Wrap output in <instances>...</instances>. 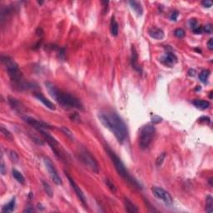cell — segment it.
Listing matches in <instances>:
<instances>
[{
	"instance_id": "6da1fadb",
	"label": "cell",
	"mask_w": 213,
	"mask_h": 213,
	"mask_svg": "<svg viewBox=\"0 0 213 213\" xmlns=\"http://www.w3.org/2000/svg\"><path fill=\"white\" fill-rule=\"evenodd\" d=\"M98 117L105 127L114 134L120 143H122L127 136V130L124 122L118 114L113 111H105L99 113Z\"/></svg>"
},
{
	"instance_id": "7a4b0ae2",
	"label": "cell",
	"mask_w": 213,
	"mask_h": 213,
	"mask_svg": "<svg viewBox=\"0 0 213 213\" xmlns=\"http://www.w3.org/2000/svg\"><path fill=\"white\" fill-rule=\"evenodd\" d=\"M46 88L47 89L49 94L52 98H54L60 105H62L65 108H76V109L83 110V105L81 101L77 98L72 94L62 92L59 90L55 85L52 83L46 82L45 83Z\"/></svg>"
},
{
	"instance_id": "3957f363",
	"label": "cell",
	"mask_w": 213,
	"mask_h": 213,
	"mask_svg": "<svg viewBox=\"0 0 213 213\" xmlns=\"http://www.w3.org/2000/svg\"><path fill=\"white\" fill-rule=\"evenodd\" d=\"M105 149H106V151L108 152V154L109 157L111 158L112 161L113 162L115 168H116L117 172V173L119 174L120 176L122 177H123L126 181L130 182L132 185H133V186H135V187H140V184H139V183L137 182V181L135 180L133 177H131V175L128 173L127 170L126 169L124 164L122 163V161H121V159H120L119 157L117 156V154L115 153L114 151H113V150H111L108 146H105Z\"/></svg>"
},
{
	"instance_id": "277c9868",
	"label": "cell",
	"mask_w": 213,
	"mask_h": 213,
	"mask_svg": "<svg viewBox=\"0 0 213 213\" xmlns=\"http://www.w3.org/2000/svg\"><path fill=\"white\" fill-rule=\"evenodd\" d=\"M1 59H2V62L5 65L9 78L14 83L15 86L22 83L23 74L20 72L17 62L13 58L8 56H2Z\"/></svg>"
},
{
	"instance_id": "5b68a950",
	"label": "cell",
	"mask_w": 213,
	"mask_h": 213,
	"mask_svg": "<svg viewBox=\"0 0 213 213\" xmlns=\"http://www.w3.org/2000/svg\"><path fill=\"white\" fill-rule=\"evenodd\" d=\"M155 133V127L152 125H146L140 132L139 146L142 149H146L151 144Z\"/></svg>"
},
{
	"instance_id": "8992f818",
	"label": "cell",
	"mask_w": 213,
	"mask_h": 213,
	"mask_svg": "<svg viewBox=\"0 0 213 213\" xmlns=\"http://www.w3.org/2000/svg\"><path fill=\"white\" fill-rule=\"evenodd\" d=\"M78 155H79L81 161L84 163L85 166H88L90 170H92L95 173H98L99 166L98 161H96V159L87 149L82 148L79 151Z\"/></svg>"
},
{
	"instance_id": "52a82bcc",
	"label": "cell",
	"mask_w": 213,
	"mask_h": 213,
	"mask_svg": "<svg viewBox=\"0 0 213 213\" xmlns=\"http://www.w3.org/2000/svg\"><path fill=\"white\" fill-rule=\"evenodd\" d=\"M44 164L47 167L48 173L50 175V177L52 178V180L55 184H57L58 186H61L62 185V181L61 179V177L59 176L58 172H57V169L55 168V166L53 165V163L52 161L47 158V157H44Z\"/></svg>"
},
{
	"instance_id": "ba28073f",
	"label": "cell",
	"mask_w": 213,
	"mask_h": 213,
	"mask_svg": "<svg viewBox=\"0 0 213 213\" xmlns=\"http://www.w3.org/2000/svg\"><path fill=\"white\" fill-rule=\"evenodd\" d=\"M151 192L154 197H156L157 199H160L166 204L171 205L173 202V199H172V196L170 195V193L165 191L161 187H153L151 188Z\"/></svg>"
},
{
	"instance_id": "9c48e42d",
	"label": "cell",
	"mask_w": 213,
	"mask_h": 213,
	"mask_svg": "<svg viewBox=\"0 0 213 213\" xmlns=\"http://www.w3.org/2000/svg\"><path fill=\"white\" fill-rule=\"evenodd\" d=\"M23 120L26 122L27 123L33 126L34 128H36L37 130H44V129H51L52 127L50 125L45 123L44 122L40 121V120H37L33 117H28V116H25L23 117Z\"/></svg>"
},
{
	"instance_id": "30bf717a",
	"label": "cell",
	"mask_w": 213,
	"mask_h": 213,
	"mask_svg": "<svg viewBox=\"0 0 213 213\" xmlns=\"http://www.w3.org/2000/svg\"><path fill=\"white\" fill-rule=\"evenodd\" d=\"M66 177L68 179V181H69V183H70V185L72 186L73 187V189L74 190V192L76 193V195L78 196V199L81 201V202L83 203V205L85 207H88V203H87V199H86V197H85V195H84V193L83 192V191L80 189V187H78V184L75 182V181L73 180L72 177H70L68 174L66 173Z\"/></svg>"
},
{
	"instance_id": "8fae6325",
	"label": "cell",
	"mask_w": 213,
	"mask_h": 213,
	"mask_svg": "<svg viewBox=\"0 0 213 213\" xmlns=\"http://www.w3.org/2000/svg\"><path fill=\"white\" fill-rule=\"evenodd\" d=\"M34 97H35L38 101H40L43 104L45 107H47V108H49L50 110H52V111L56 109L55 105L52 103L51 101H49L48 99L46 98L43 95H42L41 93H35L34 94Z\"/></svg>"
},
{
	"instance_id": "7c38bea8",
	"label": "cell",
	"mask_w": 213,
	"mask_h": 213,
	"mask_svg": "<svg viewBox=\"0 0 213 213\" xmlns=\"http://www.w3.org/2000/svg\"><path fill=\"white\" fill-rule=\"evenodd\" d=\"M149 35L152 38H155V39H158V40H161L164 38V32L162 31L160 28H151L149 29L148 31Z\"/></svg>"
},
{
	"instance_id": "4fadbf2b",
	"label": "cell",
	"mask_w": 213,
	"mask_h": 213,
	"mask_svg": "<svg viewBox=\"0 0 213 213\" xmlns=\"http://www.w3.org/2000/svg\"><path fill=\"white\" fill-rule=\"evenodd\" d=\"M162 62L165 63L166 65L168 66H172L174 63H176L177 61V58L175 54H173L172 52H167L164 57H162Z\"/></svg>"
},
{
	"instance_id": "5bb4252c",
	"label": "cell",
	"mask_w": 213,
	"mask_h": 213,
	"mask_svg": "<svg viewBox=\"0 0 213 213\" xmlns=\"http://www.w3.org/2000/svg\"><path fill=\"white\" fill-rule=\"evenodd\" d=\"M124 206L125 209L127 212L131 213H135L138 212V209L136 207L133 203L131 202L128 198H125L124 199Z\"/></svg>"
},
{
	"instance_id": "9a60e30c",
	"label": "cell",
	"mask_w": 213,
	"mask_h": 213,
	"mask_svg": "<svg viewBox=\"0 0 213 213\" xmlns=\"http://www.w3.org/2000/svg\"><path fill=\"white\" fill-rule=\"evenodd\" d=\"M192 104L198 109L201 110H205L209 108L210 103L207 101H205V100H199V99H196V100H193Z\"/></svg>"
},
{
	"instance_id": "2e32d148",
	"label": "cell",
	"mask_w": 213,
	"mask_h": 213,
	"mask_svg": "<svg viewBox=\"0 0 213 213\" xmlns=\"http://www.w3.org/2000/svg\"><path fill=\"white\" fill-rule=\"evenodd\" d=\"M129 4L131 5V8L134 10L138 16H142L143 13V8L142 7V4L139 2L137 1H130Z\"/></svg>"
},
{
	"instance_id": "e0dca14e",
	"label": "cell",
	"mask_w": 213,
	"mask_h": 213,
	"mask_svg": "<svg viewBox=\"0 0 213 213\" xmlns=\"http://www.w3.org/2000/svg\"><path fill=\"white\" fill-rule=\"evenodd\" d=\"M15 204H16L15 197H13L9 202L7 203L6 205L4 206V207L2 208V212L5 213H9L12 212H13V210H14V208H15Z\"/></svg>"
},
{
	"instance_id": "ac0fdd59",
	"label": "cell",
	"mask_w": 213,
	"mask_h": 213,
	"mask_svg": "<svg viewBox=\"0 0 213 213\" xmlns=\"http://www.w3.org/2000/svg\"><path fill=\"white\" fill-rule=\"evenodd\" d=\"M118 23H117V21L115 20L114 17H112L111 19V23H110V30H111V33L113 37H117L118 34Z\"/></svg>"
},
{
	"instance_id": "d6986e66",
	"label": "cell",
	"mask_w": 213,
	"mask_h": 213,
	"mask_svg": "<svg viewBox=\"0 0 213 213\" xmlns=\"http://www.w3.org/2000/svg\"><path fill=\"white\" fill-rule=\"evenodd\" d=\"M8 103L10 104V106L16 111L21 112L23 109V106L19 101H18L17 99L13 98H8Z\"/></svg>"
},
{
	"instance_id": "ffe728a7",
	"label": "cell",
	"mask_w": 213,
	"mask_h": 213,
	"mask_svg": "<svg viewBox=\"0 0 213 213\" xmlns=\"http://www.w3.org/2000/svg\"><path fill=\"white\" fill-rule=\"evenodd\" d=\"M12 174H13V177H14L16 181L18 182H19L20 184H24L25 183V178L23 176V174L20 172H18V170L13 169L12 171Z\"/></svg>"
},
{
	"instance_id": "44dd1931",
	"label": "cell",
	"mask_w": 213,
	"mask_h": 213,
	"mask_svg": "<svg viewBox=\"0 0 213 213\" xmlns=\"http://www.w3.org/2000/svg\"><path fill=\"white\" fill-rule=\"evenodd\" d=\"M132 67L135 68L136 70L137 71H141V68L138 67L137 65V52H136L134 47H132Z\"/></svg>"
},
{
	"instance_id": "7402d4cb",
	"label": "cell",
	"mask_w": 213,
	"mask_h": 213,
	"mask_svg": "<svg viewBox=\"0 0 213 213\" xmlns=\"http://www.w3.org/2000/svg\"><path fill=\"white\" fill-rule=\"evenodd\" d=\"M206 210L207 212H212L213 211V198L212 196L207 197V204H206Z\"/></svg>"
},
{
	"instance_id": "603a6c76",
	"label": "cell",
	"mask_w": 213,
	"mask_h": 213,
	"mask_svg": "<svg viewBox=\"0 0 213 213\" xmlns=\"http://www.w3.org/2000/svg\"><path fill=\"white\" fill-rule=\"evenodd\" d=\"M209 75H210V71L209 70H202L199 74V79L201 80L202 83H207Z\"/></svg>"
},
{
	"instance_id": "cb8c5ba5",
	"label": "cell",
	"mask_w": 213,
	"mask_h": 213,
	"mask_svg": "<svg viewBox=\"0 0 213 213\" xmlns=\"http://www.w3.org/2000/svg\"><path fill=\"white\" fill-rule=\"evenodd\" d=\"M1 132H2V134L9 141L13 140V137L12 135V133H11L8 130L7 128L4 127V126H1Z\"/></svg>"
},
{
	"instance_id": "d4e9b609",
	"label": "cell",
	"mask_w": 213,
	"mask_h": 213,
	"mask_svg": "<svg viewBox=\"0 0 213 213\" xmlns=\"http://www.w3.org/2000/svg\"><path fill=\"white\" fill-rule=\"evenodd\" d=\"M42 186H43L44 191H45V192H46V194H47V196H48L49 197H52L53 192H52V188H51V187L49 186V184H48L47 182L42 181Z\"/></svg>"
},
{
	"instance_id": "484cf974",
	"label": "cell",
	"mask_w": 213,
	"mask_h": 213,
	"mask_svg": "<svg viewBox=\"0 0 213 213\" xmlns=\"http://www.w3.org/2000/svg\"><path fill=\"white\" fill-rule=\"evenodd\" d=\"M166 152H162L161 154H160V156L156 158V166H161V165H162L163 161H164L165 158H166Z\"/></svg>"
},
{
	"instance_id": "4316f807",
	"label": "cell",
	"mask_w": 213,
	"mask_h": 213,
	"mask_svg": "<svg viewBox=\"0 0 213 213\" xmlns=\"http://www.w3.org/2000/svg\"><path fill=\"white\" fill-rule=\"evenodd\" d=\"M105 182H106L107 186L108 187V188H109L113 192H117V188H116L115 185L113 183V182H112L111 180H109V179H106V180H105Z\"/></svg>"
},
{
	"instance_id": "83f0119b",
	"label": "cell",
	"mask_w": 213,
	"mask_h": 213,
	"mask_svg": "<svg viewBox=\"0 0 213 213\" xmlns=\"http://www.w3.org/2000/svg\"><path fill=\"white\" fill-rule=\"evenodd\" d=\"M61 130H62V132H64V133L66 134V135L68 136L69 138H71L72 140H73V139H74V137H73V133H72V132L69 130L68 127H61Z\"/></svg>"
},
{
	"instance_id": "f1b7e54d",
	"label": "cell",
	"mask_w": 213,
	"mask_h": 213,
	"mask_svg": "<svg viewBox=\"0 0 213 213\" xmlns=\"http://www.w3.org/2000/svg\"><path fill=\"white\" fill-rule=\"evenodd\" d=\"M174 34H175V36L177 37V38H182L183 37L185 36V31L182 29V28H177L175 30L174 32Z\"/></svg>"
},
{
	"instance_id": "f546056e",
	"label": "cell",
	"mask_w": 213,
	"mask_h": 213,
	"mask_svg": "<svg viewBox=\"0 0 213 213\" xmlns=\"http://www.w3.org/2000/svg\"><path fill=\"white\" fill-rule=\"evenodd\" d=\"M9 156H10L11 160L13 161V162H18V155L16 153V151H10V152H9Z\"/></svg>"
},
{
	"instance_id": "4dcf8cb0",
	"label": "cell",
	"mask_w": 213,
	"mask_h": 213,
	"mask_svg": "<svg viewBox=\"0 0 213 213\" xmlns=\"http://www.w3.org/2000/svg\"><path fill=\"white\" fill-rule=\"evenodd\" d=\"M202 31L205 32V33H207L208 34L212 33V24L208 23L207 25H205V26L203 27Z\"/></svg>"
},
{
	"instance_id": "1f68e13d",
	"label": "cell",
	"mask_w": 213,
	"mask_h": 213,
	"mask_svg": "<svg viewBox=\"0 0 213 213\" xmlns=\"http://www.w3.org/2000/svg\"><path fill=\"white\" fill-rule=\"evenodd\" d=\"M161 121H162V118H161V117H159V116L154 115V116L151 117V122L153 124H157V123L161 122Z\"/></svg>"
},
{
	"instance_id": "d6a6232c",
	"label": "cell",
	"mask_w": 213,
	"mask_h": 213,
	"mask_svg": "<svg viewBox=\"0 0 213 213\" xmlns=\"http://www.w3.org/2000/svg\"><path fill=\"white\" fill-rule=\"evenodd\" d=\"M31 137H32V139H33V142H35L37 144H38V145H43V144H44V142H42V141L39 137H38L37 136L31 135Z\"/></svg>"
},
{
	"instance_id": "836d02e7",
	"label": "cell",
	"mask_w": 213,
	"mask_h": 213,
	"mask_svg": "<svg viewBox=\"0 0 213 213\" xmlns=\"http://www.w3.org/2000/svg\"><path fill=\"white\" fill-rule=\"evenodd\" d=\"M189 25L191 27V28L192 29H194L196 27H197V21L196 20L195 18H192V19H191V20L189 21Z\"/></svg>"
},
{
	"instance_id": "e575fe53",
	"label": "cell",
	"mask_w": 213,
	"mask_h": 213,
	"mask_svg": "<svg viewBox=\"0 0 213 213\" xmlns=\"http://www.w3.org/2000/svg\"><path fill=\"white\" fill-rule=\"evenodd\" d=\"M177 17H178V12L174 11V12H172V14L170 15V19L172 21H176L177 19Z\"/></svg>"
},
{
	"instance_id": "d590c367",
	"label": "cell",
	"mask_w": 213,
	"mask_h": 213,
	"mask_svg": "<svg viewBox=\"0 0 213 213\" xmlns=\"http://www.w3.org/2000/svg\"><path fill=\"white\" fill-rule=\"evenodd\" d=\"M199 122H206V123H210L211 120H210V117H202L199 118Z\"/></svg>"
},
{
	"instance_id": "8d00e7d4",
	"label": "cell",
	"mask_w": 213,
	"mask_h": 213,
	"mask_svg": "<svg viewBox=\"0 0 213 213\" xmlns=\"http://www.w3.org/2000/svg\"><path fill=\"white\" fill-rule=\"evenodd\" d=\"M0 171H1V174L2 175H4L6 172L5 170V165H4V161H1V166H0Z\"/></svg>"
},
{
	"instance_id": "74e56055",
	"label": "cell",
	"mask_w": 213,
	"mask_h": 213,
	"mask_svg": "<svg viewBox=\"0 0 213 213\" xmlns=\"http://www.w3.org/2000/svg\"><path fill=\"white\" fill-rule=\"evenodd\" d=\"M202 4V5L204 6V7H206V8H210V7H212V1H208V0L203 1Z\"/></svg>"
},
{
	"instance_id": "f35d334b",
	"label": "cell",
	"mask_w": 213,
	"mask_h": 213,
	"mask_svg": "<svg viewBox=\"0 0 213 213\" xmlns=\"http://www.w3.org/2000/svg\"><path fill=\"white\" fill-rule=\"evenodd\" d=\"M192 30L196 34H200V33H202V28L200 26H197L194 29H192Z\"/></svg>"
},
{
	"instance_id": "ab89813d",
	"label": "cell",
	"mask_w": 213,
	"mask_h": 213,
	"mask_svg": "<svg viewBox=\"0 0 213 213\" xmlns=\"http://www.w3.org/2000/svg\"><path fill=\"white\" fill-rule=\"evenodd\" d=\"M207 47L210 50H212L213 49V39L212 38H210L209 41L207 42Z\"/></svg>"
},
{
	"instance_id": "60d3db41",
	"label": "cell",
	"mask_w": 213,
	"mask_h": 213,
	"mask_svg": "<svg viewBox=\"0 0 213 213\" xmlns=\"http://www.w3.org/2000/svg\"><path fill=\"white\" fill-rule=\"evenodd\" d=\"M188 75L189 76H191V77H194L195 75H196V70L195 69H189V71H188Z\"/></svg>"
},
{
	"instance_id": "b9f144b4",
	"label": "cell",
	"mask_w": 213,
	"mask_h": 213,
	"mask_svg": "<svg viewBox=\"0 0 213 213\" xmlns=\"http://www.w3.org/2000/svg\"><path fill=\"white\" fill-rule=\"evenodd\" d=\"M71 119L73 120V121H78V122H79L80 117L77 114H74V116H71Z\"/></svg>"
},
{
	"instance_id": "7bdbcfd3",
	"label": "cell",
	"mask_w": 213,
	"mask_h": 213,
	"mask_svg": "<svg viewBox=\"0 0 213 213\" xmlns=\"http://www.w3.org/2000/svg\"><path fill=\"white\" fill-rule=\"evenodd\" d=\"M33 212V209H32V208H28V209H26V210H24V212Z\"/></svg>"
},
{
	"instance_id": "ee69618b",
	"label": "cell",
	"mask_w": 213,
	"mask_h": 213,
	"mask_svg": "<svg viewBox=\"0 0 213 213\" xmlns=\"http://www.w3.org/2000/svg\"><path fill=\"white\" fill-rule=\"evenodd\" d=\"M212 178H210V180H209V182H210V185H211V187H212Z\"/></svg>"
},
{
	"instance_id": "f6af8a7d",
	"label": "cell",
	"mask_w": 213,
	"mask_h": 213,
	"mask_svg": "<svg viewBox=\"0 0 213 213\" xmlns=\"http://www.w3.org/2000/svg\"><path fill=\"white\" fill-rule=\"evenodd\" d=\"M210 98H212V92L210 93Z\"/></svg>"
}]
</instances>
